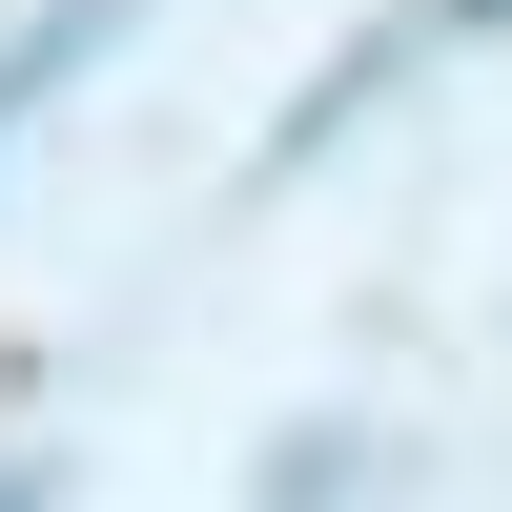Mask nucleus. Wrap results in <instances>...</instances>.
<instances>
[{
    "mask_svg": "<svg viewBox=\"0 0 512 512\" xmlns=\"http://www.w3.org/2000/svg\"><path fill=\"white\" fill-rule=\"evenodd\" d=\"M0 512H41V492H0Z\"/></svg>",
    "mask_w": 512,
    "mask_h": 512,
    "instance_id": "obj_2",
    "label": "nucleus"
},
{
    "mask_svg": "<svg viewBox=\"0 0 512 512\" xmlns=\"http://www.w3.org/2000/svg\"><path fill=\"white\" fill-rule=\"evenodd\" d=\"M103 41H123V0H62V21H21V41H0V144H21V123L62 103V82L103 62Z\"/></svg>",
    "mask_w": 512,
    "mask_h": 512,
    "instance_id": "obj_1",
    "label": "nucleus"
}]
</instances>
